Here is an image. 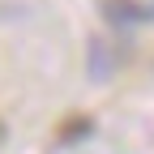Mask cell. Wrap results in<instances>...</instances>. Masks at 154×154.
Listing matches in <instances>:
<instances>
[{"instance_id":"6da1fadb","label":"cell","mask_w":154,"mask_h":154,"mask_svg":"<svg viewBox=\"0 0 154 154\" xmlns=\"http://www.w3.org/2000/svg\"><path fill=\"white\" fill-rule=\"evenodd\" d=\"M99 9H103V17H111V22H150L154 17V9L150 5H141V0H99Z\"/></svg>"},{"instance_id":"3957f363","label":"cell","mask_w":154,"mask_h":154,"mask_svg":"<svg viewBox=\"0 0 154 154\" xmlns=\"http://www.w3.org/2000/svg\"><path fill=\"white\" fill-rule=\"evenodd\" d=\"M5 137H9V128H5V120H0V146H5Z\"/></svg>"},{"instance_id":"7a4b0ae2","label":"cell","mask_w":154,"mask_h":154,"mask_svg":"<svg viewBox=\"0 0 154 154\" xmlns=\"http://www.w3.org/2000/svg\"><path fill=\"white\" fill-rule=\"evenodd\" d=\"M90 128H94V120H90V116H69V120L60 124V133H56V141H82Z\"/></svg>"}]
</instances>
